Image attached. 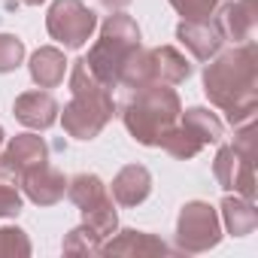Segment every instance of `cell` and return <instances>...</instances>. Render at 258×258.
<instances>
[{
  "mask_svg": "<svg viewBox=\"0 0 258 258\" xmlns=\"http://www.w3.org/2000/svg\"><path fill=\"white\" fill-rule=\"evenodd\" d=\"M176 112H179L176 94L152 88V91H143L131 106L124 109V121H127L131 134L140 143H161L167 124L176 118Z\"/></svg>",
  "mask_w": 258,
  "mask_h": 258,
  "instance_id": "6da1fadb",
  "label": "cell"
},
{
  "mask_svg": "<svg viewBox=\"0 0 258 258\" xmlns=\"http://www.w3.org/2000/svg\"><path fill=\"white\" fill-rule=\"evenodd\" d=\"M94 13L85 10L79 0H58L49 13V34L55 40H61L64 46H82L91 31H94Z\"/></svg>",
  "mask_w": 258,
  "mask_h": 258,
  "instance_id": "7a4b0ae2",
  "label": "cell"
},
{
  "mask_svg": "<svg viewBox=\"0 0 258 258\" xmlns=\"http://www.w3.org/2000/svg\"><path fill=\"white\" fill-rule=\"evenodd\" d=\"M219 240L216 216L207 204H188L179 219V243L188 249H207Z\"/></svg>",
  "mask_w": 258,
  "mask_h": 258,
  "instance_id": "3957f363",
  "label": "cell"
},
{
  "mask_svg": "<svg viewBox=\"0 0 258 258\" xmlns=\"http://www.w3.org/2000/svg\"><path fill=\"white\" fill-rule=\"evenodd\" d=\"M55 100L43 91H34V94H22L19 97V103H16V115L25 121V124H31V127H49L52 121H55Z\"/></svg>",
  "mask_w": 258,
  "mask_h": 258,
  "instance_id": "277c9868",
  "label": "cell"
},
{
  "mask_svg": "<svg viewBox=\"0 0 258 258\" xmlns=\"http://www.w3.org/2000/svg\"><path fill=\"white\" fill-rule=\"evenodd\" d=\"M4 161H7L19 176H25L28 170H34V167H40V164L46 161V146H43L40 137H19V140L10 146V152H7Z\"/></svg>",
  "mask_w": 258,
  "mask_h": 258,
  "instance_id": "5b68a950",
  "label": "cell"
},
{
  "mask_svg": "<svg viewBox=\"0 0 258 258\" xmlns=\"http://www.w3.org/2000/svg\"><path fill=\"white\" fill-rule=\"evenodd\" d=\"M25 182H28V195H31L37 204H55V201L64 195V179H61L55 170H49L46 164L28 170V173H25Z\"/></svg>",
  "mask_w": 258,
  "mask_h": 258,
  "instance_id": "8992f818",
  "label": "cell"
},
{
  "mask_svg": "<svg viewBox=\"0 0 258 258\" xmlns=\"http://www.w3.org/2000/svg\"><path fill=\"white\" fill-rule=\"evenodd\" d=\"M112 195H115L124 207L143 201V198L149 195V173H146L143 167H127V170H121V176H118L115 185H112Z\"/></svg>",
  "mask_w": 258,
  "mask_h": 258,
  "instance_id": "52a82bcc",
  "label": "cell"
},
{
  "mask_svg": "<svg viewBox=\"0 0 258 258\" xmlns=\"http://www.w3.org/2000/svg\"><path fill=\"white\" fill-rule=\"evenodd\" d=\"M31 73L40 85H55L64 79V58L55 52V49H43L34 55V64H31Z\"/></svg>",
  "mask_w": 258,
  "mask_h": 258,
  "instance_id": "ba28073f",
  "label": "cell"
},
{
  "mask_svg": "<svg viewBox=\"0 0 258 258\" xmlns=\"http://www.w3.org/2000/svg\"><path fill=\"white\" fill-rule=\"evenodd\" d=\"M70 198L82 207V213H88V210H94V207H100V204L109 201L97 176H76L73 188H70Z\"/></svg>",
  "mask_w": 258,
  "mask_h": 258,
  "instance_id": "9c48e42d",
  "label": "cell"
},
{
  "mask_svg": "<svg viewBox=\"0 0 258 258\" xmlns=\"http://www.w3.org/2000/svg\"><path fill=\"white\" fill-rule=\"evenodd\" d=\"M22 55H25V49H22V43L16 37H4V34H0V73L19 67Z\"/></svg>",
  "mask_w": 258,
  "mask_h": 258,
  "instance_id": "30bf717a",
  "label": "cell"
},
{
  "mask_svg": "<svg viewBox=\"0 0 258 258\" xmlns=\"http://www.w3.org/2000/svg\"><path fill=\"white\" fill-rule=\"evenodd\" d=\"M124 237H127V246L124 243H112L109 246V252H140V249H161L164 252V246L161 243H155V240H149L146 234H140V231H124Z\"/></svg>",
  "mask_w": 258,
  "mask_h": 258,
  "instance_id": "8fae6325",
  "label": "cell"
},
{
  "mask_svg": "<svg viewBox=\"0 0 258 258\" xmlns=\"http://www.w3.org/2000/svg\"><path fill=\"white\" fill-rule=\"evenodd\" d=\"M216 4L219 0H173V7L185 13V19H207V13H213Z\"/></svg>",
  "mask_w": 258,
  "mask_h": 258,
  "instance_id": "7c38bea8",
  "label": "cell"
},
{
  "mask_svg": "<svg viewBox=\"0 0 258 258\" xmlns=\"http://www.w3.org/2000/svg\"><path fill=\"white\" fill-rule=\"evenodd\" d=\"M22 210V198L16 195V185L0 182V216H16Z\"/></svg>",
  "mask_w": 258,
  "mask_h": 258,
  "instance_id": "4fadbf2b",
  "label": "cell"
},
{
  "mask_svg": "<svg viewBox=\"0 0 258 258\" xmlns=\"http://www.w3.org/2000/svg\"><path fill=\"white\" fill-rule=\"evenodd\" d=\"M13 246H19L25 255L31 252V246H28V240L22 237V231H19V228H4V231H0V252H10Z\"/></svg>",
  "mask_w": 258,
  "mask_h": 258,
  "instance_id": "5bb4252c",
  "label": "cell"
},
{
  "mask_svg": "<svg viewBox=\"0 0 258 258\" xmlns=\"http://www.w3.org/2000/svg\"><path fill=\"white\" fill-rule=\"evenodd\" d=\"M25 4H40V0H25Z\"/></svg>",
  "mask_w": 258,
  "mask_h": 258,
  "instance_id": "9a60e30c",
  "label": "cell"
},
{
  "mask_svg": "<svg viewBox=\"0 0 258 258\" xmlns=\"http://www.w3.org/2000/svg\"><path fill=\"white\" fill-rule=\"evenodd\" d=\"M0 140H4V131H0Z\"/></svg>",
  "mask_w": 258,
  "mask_h": 258,
  "instance_id": "2e32d148",
  "label": "cell"
}]
</instances>
